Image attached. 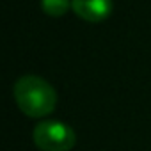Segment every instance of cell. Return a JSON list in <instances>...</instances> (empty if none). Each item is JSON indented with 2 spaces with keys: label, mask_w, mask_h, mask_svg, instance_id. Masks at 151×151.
I'll return each mask as SVG.
<instances>
[{
  "label": "cell",
  "mask_w": 151,
  "mask_h": 151,
  "mask_svg": "<svg viewBox=\"0 0 151 151\" xmlns=\"http://www.w3.org/2000/svg\"><path fill=\"white\" fill-rule=\"evenodd\" d=\"M13 96L18 109L27 117L50 116L57 107V91L50 82L37 75H23L13 86Z\"/></svg>",
  "instance_id": "cell-1"
},
{
  "label": "cell",
  "mask_w": 151,
  "mask_h": 151,
  "mask_svg": "<svg viewBox=\"0 0 151 151\" xmlns=\"http://www.w3.org/2000/svg\"><path fill=\"white\" fill-rule=\"evenodd\" d=\"M34 144L41 151H71L77 144L75 130L55 119H45L41 121L32 133Z\"/></svg>",
  "instance_id": "cell-2"
},
{
  "label": "cell",
  "mask_w": 151,
  "mask_h": 151,
  "mask_svg": "<svg viewBox=\"0 0 151 151\" xmlns=\"http://www.w3.org/2000/svg\"><path fill=\"white\" fill-rule=\"evenodd\" d=\"M73 13L87 23H100L112 14V0H73Z\"/></svg>",
  "instance_id": "cell-3"
},
{
  "label": "cell",
  "mask_w": 151,
  "mask_h": 151,
  "mask_svg": "<svg viewBox=\"0 0 151 151\" xmlns=\"http://www.w3.org/2000/svg\"><path fill=\"white\" fill-rule=\"evenodd\" d=\"M39 4H41V9L45 14L59 18V16H64L71 9L73 0H41Z\"/></svg>",
  "instance_id": "cell-4"
}]
</instances>
